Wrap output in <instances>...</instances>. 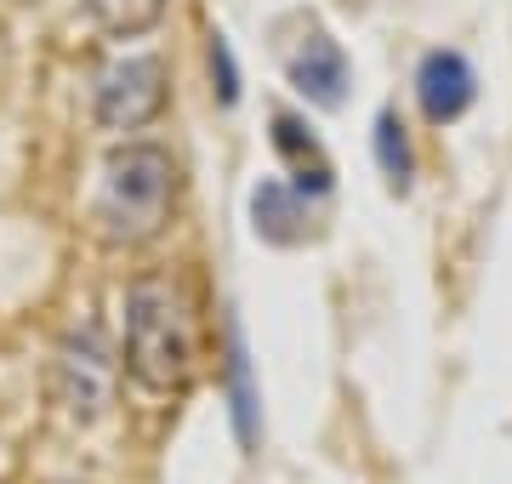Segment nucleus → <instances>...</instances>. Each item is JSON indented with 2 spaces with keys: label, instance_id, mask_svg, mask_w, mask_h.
Instances as JSON below:
<instances>
[{
  "label": "nucleus",
  "instance_id": "f257e3e1",
  "mask_svg": "<svg viewBox=\"0 0 512 484\" xmlns=\"http://www.w3.org/2000/svg\"><path fill=\"white\" fill-rule=\"evenodd\" d=\"M126 371L148 393H183L194 382V314L171 280L126 291Z\"/></svg>",
  "mask_w": 512,
  "mask_h": 484
},
{
  "label": "nucleus",
  "instance_id": "f03ea898",
  "mask_svg": "<svg viewBox=\"0 0 512 484\" xmlns=\"http://www.w3.org/2000/svg\"><path fill=\"white\" fill-rule=\"evenodd\" d=\"M177 200V166L171 154L154 143H126L103 160V183H97V228L114 245H143L154 240L171 217Z\"/></svg>",
  "mask_w": 512,
  "mask_h": 484
},
{
  "label": "nucleus",
  "instance_id": "7ed1b4c3",
  "mask_svg": "<svg viewBox=\"0 0 512 484\" xmlns=\"http://www.w3.org/2000/svg\"><path fill=\"white\" fill-rule=\"evenodd\" d=\"M120 359H114L103 325H74L52 354V399L69 422H97L114 405Z\"/></svg>",
  "mask_w": 512,
  "mask_h": 484
},
{
  "label": "nucleus",
  "instance_id": "20e7f679",
  "mask_svg": "<svg viewBox=\"0 0 512 484\" xmlns=\"http://www.w3.org/2000/svg\"><path fill=\"white\" fill-rule=\"evenodd\" d=\"M160 109H165L160 57H114L97 75V126L103 131H143Z\"/></svg>",
  "mask_w": 512,
  "mask_h": 484
},
{
  "label": "nucleus",
  "instance_id": "39448f33",
  "mask_svg": "<svg viewBox=\"0 0 512 484\" xmlns=\"http://www.w3.org/2000/svg\"><path fill=\"white\" fill-rule=\"evenodd\" d=\"M473 63L461 52H427L416 69V97H421V114L433 120V126H450L456 114L473 109Z\"/></svg>",
  "mask_w": 512,
  "mask_h": 484
},
{
  "label": "nucleus",
  "instance_id": "423d86ee",
  "mask_svg": "<svg viewBox=\"0 0 512 484\" xmlns=\"http://www.w3.org/2000/svg\"><path fill=\"white\" fill-rule=\"evenodd\" d=\"M291 86L308 103H319V109H336L342 97H348V57H342V46L325 35V29H313V35L296 40V52H291Z\"/></svg>",
  "mask_w": 512,
  "mask_h": 484
},
{
  "label": "nucleus",
  "instance_id": "0eeeda50",
  "mask_svg": "<svg viewBox=\"0 0 512 484\" xmlns=\"http://www.w3.org/2000/svg\"><path fill=\"white\" fill-rule=\"evenodd\" d=\"M251 217H256V234L274 245H296L302 240V194L291 183H256L251 188Z\"/></svg>",
  "mask_w": 512,
  "mask_h": 484
},
{
  "label": "nucleus",
  "instance_id": "6e6552de",
  "mask_svg": "<svg viewBox=\"0 0 512 484\" xmlns=\"http://www.w3.org/2000/svg\"><path fill=\"white\" fill-rule=\"evenodd\" d=\"M274 149L285 154V160H296V194H330V166L325 154H319V143H313L308 131L296 126L291 114H274Z\"/></svg>",
  "mask_w": 512,
  "mask_h": 484
},
{
  "label": "nucleus",
  "instance_id": "1a4fd4ad",
  "mask_svg": "<svg viewBox=\"0 0 512 484\" xmlns=\"http://www.w3.org/2000/svg\"><path fill=\"white\" fill-rule=\"evenodd\" d=\"M86 12H92V23L103 35L131 40V35H148L165 18V0H86Z\"/></svg>",
  "mask_w": 512,
  "mask_h": 484
},
{
  "label": "nucleus",
  "instance_id": "9d476101",
  "mask_svg": "<svg viewBox=\"0 0 512 484\" xmlns=\"http://www.w3.org/2000/svg\"><path fill=\"white\" fill-rule=\"evenodd\" d=\"M376 160H382L387 183L410 188V171H416V154H410V137H404V120L393 109L376 114Z\"/></svg>",
  "mask_w": 512,
  "mask_h": 484
},
{
  "label": "nucleus",
  "instance_id": "9b49d317",
  "mask_svg": "<svg viewBox=\"0 0 512 484\" xmlns=\"http://www.w3.org/2000/svg\"><path fill=\"white\" fill-rule=\"evenodd\" d=\"M228 371H234V422H239V439L251 445V439H256V405H251V365H245L239 336H234V354H228Z\"/></svg>",
  "mask_w": 512,
  "mask_h": 484
},
{
  "label": "nucleus",
  "instance_id": "f8f14e48",
  "mask_svg": "<svg viewBox=\"0 0 512 484\" xmlns=\"http://www.w3.org/2000/svg\"><path fill=\"white\" fill-rule=\"evenodd\" d=\"M211 75H217V97L222 103H234L239 97V75H234V52H228V40L211 35Z\"/></svg>",
  "mask_w": 512,
  "mask_h": 484
}]
</instances>
